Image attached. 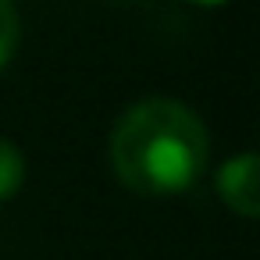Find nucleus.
I'll return each mask as SVG.
<instances>
[{
	"label": "nucleus",
	"mask_w": 260,
	"mask_h": 260,
	"mask_svg": "<svg viewBox=\"0 0 260 260\" xmlns=\"http://www.w3.org/2000/svg\"><path fill=\"white\" fill-rule=\"evenodd\" d=\"M210 160L200 114L171 96L132 104L111 132V168L136 196H175L196 185Z\"/></svg>",
	"instance_id": "1"
},
{
	"label": "nucleus",
	"mask_w": 260,
	"mask_h": 260,
	"mask_svg": "<svg viewBox=\"0 0 260 260\" xmlns=\"http://www.w3.org/2000/svg\"><path fill=\"white\" fill-rule=\"evenodd\" d=\"M217 200L249 221H260V153H235L214 171Z\"/></svg>",
	"instance_id": "2"
},
{
	"label": "nucleus",
	"mask_w": 260,
	"mask_h": 260,
	"mask_svg": "<svg viewBox=\"0 0 260 260\" xmlns=\"http://www.w3.org/2000/svg\"><path fill=\"white\" fill-rule=\"evenodd\" d=\"M22 182H25V153L8 136H0V203L18 196Z\"/></svg>",
	"instance_id": "3"
},
{
	"label": "nucleus",
	"mask_w": 260,
	"mask_h": 260,
	"mask_svg": "<svg viewBox=\"0 0 260 260\" xmlns=\"http://www.w3.org/2000/svg\"><path fill=\"white\" fill-rule=\"evenodd\" d=\"M22 40V15L15 8V0H0V72L8 68Z\"/></svg>",
	"instance_id": "4"
},
{
	"label": "nucleus",
	"mask_w": 260,
	"mask_h": 260,
	"mask_svg": "<svg viewBox=\"0 0 260 260\" xmlns=\"http://www.w3.org/2000/svg\"><path fill=\"white\" fill-rule=\"evenodd\" d=\"M189 4H196V8H224L228 0H189Z\"/></svg>",
	"instance_id": "5"
}]
</instances>
